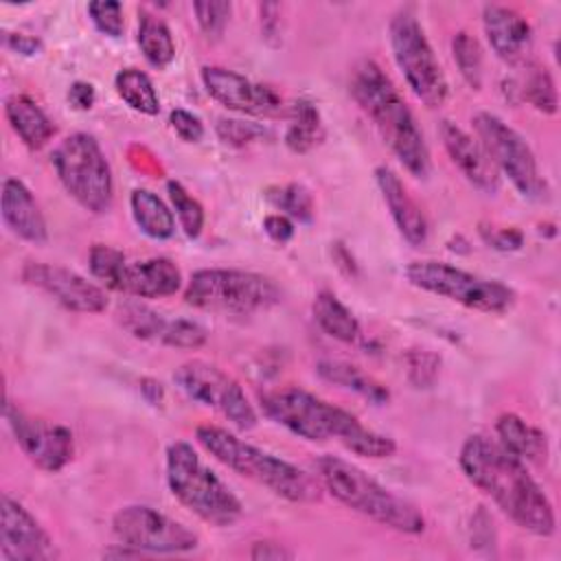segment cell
I'll use <instances>...</instances> for the list:
<instances>
[{"label":"cell","instance_id":"obj_16","mask_svg":"<svg viewBox=\"0 0 561 561\" xmlns=\"http://www.w3.org/2000/svg\"><path fill=\"white\" fill-rule=\"evenodd\" d=\"M0 557L2 561H50L59 552L48 530L15 497L0 500Z\"/></svg>","mask_w":561,"mask_h":561},{"label":"cell","instance_id":"obj_10","mask_svg":"<svg viewBox=\"0 0 561 561\" xmlns=\"http://www.w3.org/2000/svg\"><path fill=\"white\" fill-rule=\"evenodd\" d=\"M405 278L423 291L482 313H506L517 300L515 289L506 283L478 276L443 261H412L405 265Z\"/></svg>","mask_w":561,"mask_h":561},{"label":"cell","instance_id":"obj_18","mask_svg":"<svg viewBox=\"0 0 561 561\" xmlns=\"http://www.w3.org/2000/svg\"><path fill=\"white\" fill-rule=\"evenodd\" d=\"M482 26L493 53L508 66H526L533 50V26L513 7L484 4Z\"/></svg>","mask_w":561,"mask_h":561},{"label":"cell","instance_id":"obj_28","mask_svg":"<svg viewBox=\"0 0 561 561\" xmlns=\"http://www.w3.org/2000/svg\"><path fill=\"white\" fill-rule=\"evenodd\" d=\"M129 208L136 226L149 239L164 241L175 232V217L171 208L149 188H134L129 195Z\"/></svg>","mask_w":561,"mask_h":561},{"label":"cell","instance_id":"obj_6","mask_svg":"<svg viewBox=\"0 0 561 561\" xmlns=\"http://www.w3.org/2000/svg\"><path fill=\"white\" fill-rule=\"evenodd\" d=\"M167 484L173 497L195 513L202 522L224 528L243 515L241 500L232 489L208 469L193 445L175 440L167 447Z\"/></svg>","mask_w":561,"mask_h":561},{"label":"cell","instance_id":"obj_44","mask_svg":"<svg viewBox=\"0 0 561 561\" xmlns=\"http://www.w3.org/2000/svg\"><path fill=\"white\" fill-rule=\"evenodd\" d=\"M280 11L283 9L278 2H261L259 4L261 35L272 46H278V42H280Z\"/></svg>","mask_w":561,"mask_h":561},{"label":"cell","instance_id":"obj_48","mask_svg":"<svg viewBox=\"0 0 561 561\" xmlns=\"http://www.w3.org/2000/svg\"><path fill=\"white\" fill-rule=\"evenodd\" d=\"M94 101H96V90H94L92 83H88V81L70 83V88H68V103L75 110L88 112V110H92Z\"/></svg>","mask_w":561,"mask_h":561},{"label":"cell","instance_id":"obj_24","mask_svg":"<svg viewBox=\"0 0 561 561\" xmlns=\"http://www.w3.org/2000/svg\"><path fill=\"white\" fill-rule=\"evenodd\" d=\"M495 434L497 443L517 456L519 460H530V462H541L548 458V438L546 434L524 421L515 412H504L495 421Z\"/></svg>","mask_w":561,"mask_h":561},{"label":"cell","instance_id":"obj_38","mask_svg":"<svg viewBox=\"0 0 561 561\" xmlns=\"http://www.w3.org/2000/svg\"><path fill=\"white\" fill-rule=\"evenodd\" d=\"M193 13L199 24V31L204 33L206 39L217 42L221 39L230 15H232V4L224 0H206V2H193Z\"/></svg>","mask_w":561,"mask_h":561},{"label":"cell","instance_id":"obj_13","mask_svg":"<svg viewBox=\"0 0 561 561\" xmlns=\"http://www.w3.org/2000/svg\"><path fill=\"white\" fill-rule=\"evenodd\" d=\"M112 533L118 543L142 554H180L199 546L197 533L147 504L118 508L112 517Z\"/></svg>","mask_w":561,"mask_h":561},{"label":"cell","instance_id":"obj_5","mask_svg":"<svg viewBox=\"0 0 561 561\" xmlns=\"http://www.w3.org/2000/svg\"><path fill=\"white\" fill-rule=\"evenodd\" d=\"M320 484L346 508L397 533L419 535L425 530V517L405 497L392 493L357 465L324 454L316 460Z\"/></svg>","mask_w":561,"mask_h":561},{"label":"cell","instance_id":"obj_46","mask_svg":"<svg viewBox=\"0 0 561 561\" xmlns=\"http://www.w3.org/2000/svg\"><path fill=\"white\" fill-rule=\"evenodd\" d=\"M471 541L476 546H493L495 543V528L489 513L480 506L471 519Z\"/></svg>","mask_w":561,"mask_h":561},{"label":"cell","instance_id":"obj_14","mask_svg":"<svg viewBox=\"0 0 561 561\" xmlns=\"http://www.w3.org/2000/svg\"><path fill=\"white\" fill-rule=\"evenodd\" d=\"M2 412L18 447L35 467L57 473L72 460L75 438L68 427L33 416L13 405L9 399H4Z\"/></svg>","mask_w":561,"mask_h":561},{"label":"cell","instance_id":"obj_25","mask_svg":"<svg viewBox=\"0 0 561 561\" xmlns=\"http://www.w3.org/2000/svg\"><path fill=\"white\" fill-rule=\"evenodd\" d=\"M316 373L324 381H329L333 386H340L344 390H351V392L368 399L375 405H383L390 399L388 388L381 381H377L375 377H370L368 373H364L355 364H348V362H342V359H322V362H318Z\"/></svg>","mask_w":561,"mask_h":561},{"label":"cell","instance_id":"obj_50","mask_svg":"<svg viewBox=\"0 0 561 561\" xmlns=\"http://www.w3.org/2000/svg\"><path fill=\"white\" fill-rule=\"evenodd\" d=\"M140 392L142 397L151 403V405H160L162 399H164V388L158 379H151V377H145L140 379Z\"/></svg>","mask_w":561,"mask_h":561},{"label":"cell","instance_id":"obj_8","mask_svg":"<svg viewBox=\"0 0 561 561\" xmlns=\"http://www.w3.org/2000/svg\"><path fill=\"white\" fill-rule=\"evenodd\" d=\"M53 169L66 193L88 213L103 215L114 202V178L110 162L92 134L66 136L50 156Z\"/></svg>","mask_w":561,"mask_h":561},{"label":"cell","instance_id":"obj_3","mask_svg":"<svg viewBox=\"0 0 561 561\" xmlns=\"http://www.w3.org/2000/svg\"><path fill=\"white\" fill-rule=\"evenodd\" d=\"M348 90L405 171L425 180L432 171L430 147L410 105L381 66L373 59H362L351 72Z\"/></svg>","mask_w":561,"mask_h":561},{"label":"cell","instance_id":"obj_26","mask_svg":"<svg viewBox=\"0 0 561 561\" xmlns=\"http://www.w3.org/2000/svg\"><path fill=\"white\" fill-rule=\"evenodd\" d=\"M524 68L522 79H511L508 85L504 88L506 92L515 94V101H526L530 107H535L541 114H557L559 110V96H557V85L550 75V70L541 64L528 61Z\"/></svg>","mask_w":561,"mask_h":561},{"label":"cell","instance_id":"obj_32","mask_svg":"<svg viewBox=\"0 0 561 561\" xmlns=\"http://www.w3.org/2000/svg\"><path fill=\"white\" fill-rule=\"evenodd\" d=\"M121 327L136 340H147V342H162V335L167 331L169 318H164L162 313H158L156 309L129 300L123 302L116 311Z\"/></svg>","mask_w":561,"mask_h":561},{"label":"cell","instance_id":"obj_1","mask_svg":"<svg viewBox=\"0 0 561 561\" xmlns=\"http://www.w3.org/2000/svg\"><path fill=\"white\" fill-rule=\"evenodd\" d=\"M458 465L465 478L489 495L522 530L537 537H550L554 533L557 517L552 502L528 473L524 460L506 451L497 440L484 434L469 436L460 447Z\"/></svg>","mask_w":561,"mask_h":561},{"label":"cell","instance_id":"obj_7","mask_svg":"<svg viewBox=\"0 0 561 561\" xmlns=\"http://www.w3.org/2000/svg\"><path fill=\"white\" fill-rule=\"evenodd\" d=\"M283 298L280 287L265 274L204 267L191 274L184 287V302L195 309L252 316L276 307Z\"/></svg>","mask_w":561,"mask_h":561},{"label":"cell","instance_id":"obj_29","mask_svg":"<svg viewBox=\"0 0 561 561\" xmlns=\"http://www.w3.org/2000/svg\"><path fill=\"white\" fill-rule=\"evenodd\" d=\"M136 39H138V48L149 66L162 70L175 59V42H173L169 24L160 15H156L147 9H138Z\"/></svg>","mask_w":561,"mask_h":561},{"label":"cell","instance_id":"obj_22","mask_svg":"<svg viewBox=\"0 0 561 561\" xmlns=\"http://www.w3.org/2000/svg\"><path fill=\"white\" fill-rule=\"evenodd\" d=\"M182 287L180 267L167 256L127 261L121 291L136 298H167Z\"/></svg>","mask_w":561,"mask_h":561},{"label":"cell","instance_id":"obj_30","mask_svg":"<svg viewBox=\"0 0 561 561\" xmlns=\"http://www.w3.org/2000/svg\"><path fill=\"white\" fill-rule=\"evenodd\" d=\"M311 313H313L316 324L329 337L344 342V344H351L359 337V320L333 291H320L313 298Z\"/></svg>","mask_w":561,"mask_h":561},{"label":"cell","instance_id":"obj_21","mask_svg":"<svg viewBox=\"0 0 561 561\" xmlns=\"http://www.w3.org/2000/svg\"><path fill=\"white\" fill-rule=\"evenodd\" d=\"M0 213L7 228L18 239L28 241L33 245H44L48 241V226L44 213L37 199L33 197L31 188L22 180L7 178L2 182Z\"/></svg>","mask_w":561,"mask_h":561},{"label":"cell","instance_id":"obj_19","mask_svg":"<svg viewBox=\"0 0 561 561\" xmlns=\"http://www.w3.org/2000/svg\"><path fill=\"white\" fill-rule=\"evenodd\" d=\"M443 147L460 173L482 193H495L500 188V171L486 156L478 138L467 134L451 121H440L438 127Z\"/></svg>","mask_w":561,"mask_h":561},{"label":"cell","instance_id":"obj_43","mask_svg":"<svg viewBox=\"0 0 561 561\" xmlns=\"http://www.w3.org/2000/svg\"><path fill=\"white\" fill-rule=\"evenodd\" d=\"M478 232L486 245L500 252H513L524 245V234L517 228H495V226L480 224Z\"/></svg>","mask_w":561,"mask_h":561},{"label":"cell","instance_id":"obj_23","mask_svg":"<svg viewBox=\"0 0 561 561\" xmlns=\"http://www.w3.org/2000/svg\"><path fill=\"white\" fill-rule=\"evenodd\" d=\"M4 116L15 136L31 151L44 149L57 134V127L48 114L26 94H11L4 101Z\"/></svg>","mask_w":561,"mask_h":561},{"label":"cell","instance_id":"obj_15","mask_svg":"<svg viewBox=\"0 0 561 561\" xmlns=\"http://www.w3.org/2000/svg\"><path fill=\"white\" fill-rule=\"evenodd\" d=\"M20 276L26 285L42 289L68 311L101 313L107 307L105 289L68 267L42 261H26Z\"/></svg>","mask_w":561,"mask_h":561},{"label":"cell","instance_id":"obj_41","mask_svg":"<svg viewBox=\"0 0 561 561\" xmlns=\"http://www.w3.org/2000/svg\"><path fill=\"white\" fill-rule=\"evenodd\" d=\"M88 15L94 28L107 37H121L125 28L123 4L116 0H92L88 2Z\"/></svg>","mask_w":561,"mask_h":561},{"label":"cell","instance_id":"obj_40","mask_svg":"<svg viewBox=\"0 0 561 561\" xmlns=\"http://www.w3.org/2000/svg\"><path fill=\"white\" fill-rule=\"evenodd\" d=\"M215 131L224 145L230 147H245L256 140H263L270 136V131L256 123H245L239 118H219L215 125Z\"/></svg>","mask_w":561,"mask_h":561},{"label":"cell","instance_id":"obj_39","mask_svg":"<svg viewBox=\"0 0 561 561\" xmlns=\"http://www.w3.org/2000/svg\"><path fill=\"white\" fill-rule=\"evenodd\" d=\"M208 340V331L195 322V320H188V318H169V324H167V331L162 335V342L164 346H171V348H186V351H195L199 346H204Z\"/></svg>","mask_w":561,"mask_h":561},{"label":"cell","instance_id":"obj_20","mask_svg":"<svg viewBox=\"0 0 561 561\" xmlns=\"http://www.w3.org/2000/svg\"><path fill=\"white\" fill-rule=\"evenodd\" d=\"M375 182L390 210V217L399 234L414 248L423 245L430 237L427 217L421 210V206L414 202V197L408 193L401 178L390 167L381 164L375 169Z\"/></svg>","mask_w":561,"mask_h":561},{"label":"cell","instance_id":"obj_33","mask_svg":"<svg viewBox=\"0 0 561 561\" xmlns=\"http://www.w3.org/2000/svg\"><path fill=\"white\" fill-rule=\"evenodd\" d=\"M265 199L283 215H287L294 221L309 224L316 215V204L311 193L298 184V182H287V184H274L265 188Z\"/></svg>","mask_w":561,"mask_h":561},{"label":"cell","instance_id":"obj_17","mask_svg":"<svg viewBox=\"0 0 561 561\" xmlns=\"http://www.w3.org/2000/svg\"><path fill=\"white\" fill-rule=\"evenodd\" d=\"M199 77L210 99H215L217 103H221L232 112L252 114V116L287 114L283 99L270 85L254 83L230 68L204 66L199 70Z\"/></svg>","mask_w":561,"mask_h":561},{"label":"cell","instance_id":"obj_49","mask_svg":"<svg viewBox=\"0 0 561 561\" xmlns=\"http://www.w3.org/2000/svg\"><path fill=\"white\" fill-rule=\"evenodd\" d=\"M4 46L18 55L24 57H33L42 50V39L26 35V33H7L4 35Z\"/></svg>","mask_w":561,"mask_h":561},{"label":"cell","instance_id":"obj_2","mask_svg":"<svg viewBox=\"0 0 561 561\" xmlns=\"http://www.w3.org/2000/svg\"><path fill=\"white\" fill-rule=\"evenodd\" d=\"M261 410L270 421L309 443L335 440L348 451L375 460L390 458L397 451V443L390 436L366 427L348 410L298 386L265 392Z\"/></svg>","mask_w":561,"mask_h":561},{"label":"cell","instance_id":"obj_31","mask_svg":"<svg viewBox=\"0 0 561 561\" xmlns=\"http://www.w3.org/2000/svg\"><path fill=\"white\" fill-rule=\"evenodd\" d=\"M114 88L134 112L145 116H156L160 112V96L147 72L138 68H123L114 77Z\"/></svg>","mask_w":561,"mask_h":561},{"label":"cell","instance_id":"obj_35","mask_svg":"<svg viewBox=\"0 0 561 561\" xmlns=\"http://www.w3.org/2000/svg\"><path fill=\"white\" fill-rule=\"evenodd\" d=\"M88 267H90V274L103 287L121 291L123 274L127 267V256L118 248H112L105 243H94L88 254Z\"/></svg>","mask_w":561,"mask_h":561},{"label":"cell","instance_id":"obj_47","mask_svg":"<svg viewBox=\"0 0 561 561\" xmlns=\"http://www.w3.org/2000/svg\"><path fill=\"white\" fill-rule=\"evenodd\" d=\"M291 557H294L291 550H287L283 543L270 541V539L254 541L250 548V559H254V561H283V559H291Z\"/></svg>","mask_w":561,"mask_h":561},{"label":"cell","instance_id":"obj_9","mask_svg":"<svg viewBox=\"0 0 561 561\" xmlns=\"http://www.w3.org/2000/svg\"><path fill=\"white\" fill-rule=\"evenodd\" d=\"M388 39L394 64L414 96L432 110L445 105L449 81L412 7H401L390 18Z\"/></svg>","mask_w":561,"mask_h":561},{"label":"cell","instance_id":"obj_37","mask_svg":"<svg viewBox=\"0 0 561 561\" xmlns=\"http://www.w3.org/2000/svg\"><path fill=\"white\" fill-rule=\"evenodd\" d=\"M408 381L414 388H432L440 373V355L427 348H410L403 355Z\"/></svg>","mask_w":561,"mask_h":561},{"label":"cell","instance_id":"obj_51","mask_svg":"<svg viewBox=\"0 0 561 561\" xmlns=\"http://www.w3.org/2000/svg\"><path fill=\"white\" fill-rule=\"evenodd\" d=\"M333 261L337 263V267H340L344 274H355V272H357V265H355L351 252H348L342 243H335V248H333Z\"/></svg>","mask_w":561,"mask_h":561},{"label":"cell","instance_id":"obj_27","mask_svg":"<svg viewBox=\"0 0 561 561\" xmlns=\"http://www.w3.org/2000/svg\"><path fill=\"white\" fill-rule=\"evenodd\" d=\"M285 145L294 153H309L324 140V125L320 110L309 99H298L287 107Z\"/></svg>","mask_w":561,"mask_h":561},{"label":"cell","instance_id":"obj_11","mask_svg":"<svg viewBox=\"0 0 561 561\" xmlns=\"http://www.w3.org/2000/svg\"><path fill=\"white\" fill-rule=\"evenodd\" d=\"M471 123L486 156L511 180L517 193L526 199H546L548 182L524 136L491 112H478Z\"/></svg>","mask_w":561,"mask_h":561},{"label":"cell","instance_id":"obj_4","mask_svg":"<svg viewBox=\"0 0 561 561\" xmlns=\"http://www.w3.org/2000/svg\"><path fill=\"white\" fill-rule=\"evenodd\" d=\"M195 438L224 467L287 502H316L322 495L320 484L305 469L239 438L226 427L204 423L195 430Z\"/></svg>","mask_w":561,"mask_h":561},{"label":"cell","instance_id":"obj_45","mask_svg":"<svg viewBox=\"0 0 561 561\" xmlns=\"http://www.w3.org/2000/svg\"><path fill=\"white\" fill-rule=\"evenodd\" d=\"M263 230L265 234L274 241V243H287L291 241L296 228H294V219H289L283 213H270L263 217Z\"/></svg>","mask_w":561,"mask_h":561},{"label":"cell","instance_id":"obj_36","mask_svg":"<svg viewBox=\"0 0 561 561\" xmlns=\"http://www.w3.org/2000/svg\"><path fill=\"white\" fill-rule=\"evenodd\" d=\"M167 193L184 234L188 239H197L204 228V206L175 180L167 182Z\"/></svg>","mask_w":561,"mask_h":561},{"label":"cell","instance_id":"obj_12","mask_svg":"<svg viewBox=\"0 0 561 561\" xmlns=\"http://www.w3.org/2000/svg\"><path fill=\"white\" fill-rule=\"evenodd\" d=\"M173 383L193 403L219 412L237 430H252L259 421L256 410L248 401L241 383L210 362H184L175 368Z\"/></svg>","mask_w":561,"mask_h":561},{"label":"cell","instance_id":"obj_34","mask_svg":"<svg viewBox=\"0 0 561 561\" xmlns=\"http://www.w3.org/2000/svg\"><path fill=\"white\" fill-rule=\"evenodd\" d=\"M451 57L462 81L471 90H480L484 79V55L480 42L471 33L458 31L451 37Z\"/></svg>","mask_w":561,"mask_h":561},{"label":"cell","instance_id":"obj_42","mask_svg":"<svg viewBox=\"0 0 561 561\" xmlns=\"http://www.w3.org/2000/svg\"><path fill=\"white\" fill-rule=\"evenodd\" d=\"M169 125L175 131V136L184 142H199L204 138V123L199 121V116H195L188 110H182V107L171 110Z\"/></svg>","mask_w":561,"mask_h":561}]
</instances>
